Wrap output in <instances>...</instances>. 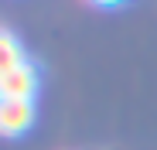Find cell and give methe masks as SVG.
<instances>
[{"label":"cell","instance_id":"7a4b0ae2","mask_svg":"<svg viewBox=\"0 0 157 150\" xmlns=\"http://www.w3.org/2000/svg\"><path fill=\"white\" fill-rule=\"evenodd\" d=\"M34 123V103L28 99H4L0 103V133L4 137H21Z\"/></svg>","mask_w":157,"mask_h":150},{"label":"cell","instance_id":"6da1fadb","mask_svg":"<svg viewBox=\"0 0 157 150\" xmlns=\"http://www.w3.org/2000/svg\"><path fill=\"white\" fill-rule=\"evenodd\" d=\"M0 96L4 99H28V103H34L38 96V72L31 62H21L17 68L4 72L0 75Z\"/></svg>","mask_w":157,"mask_h":150},{"label":"cell","instance_id":"3957f363","mask_svg":"<svg viewBox=\"0 0 157 150\" xmlns=\"http://www.w3.org/2000/svg\"><path fill=\"white\" fill-rule=\"evenodd\" d=\"M21 62H28V58L21 55V44L14 41V34L10 31H0V75L10 72V68H17Z\"/></svg>","mask_w":157,"mask_h":150}]
</instances>
